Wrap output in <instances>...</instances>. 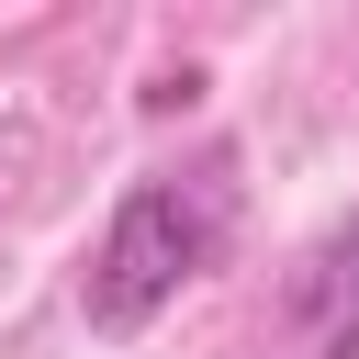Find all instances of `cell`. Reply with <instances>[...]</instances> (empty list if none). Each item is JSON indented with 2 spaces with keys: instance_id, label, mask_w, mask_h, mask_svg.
<instances>
[{
  "instance_id": "obj_1",
  "label": "cell",
  "mask_w": 359,
  "mask_h": 359,
  "mask_svg": "<svg viewBox=\"0 0 359 359\" xmlns=\"http://www.w3.org/2000/svg\"><path fill=\"white\" fill-rule=\"evenodd\" d=\"M236 236V168L202 157V168H157L112 202L101 247H90V280H79V314L90 337H146Z\"/></svg>"
},
{
  "instance_id": "obj_2",
  "label": "cell",
  "mask_w": 359,
  "mask_h": 359,
  "mask_svg": "<svg viewBox=\"0 0 359 359\" xmlns=\"http://www.w3.org/2000/svg\"><path fill=\"white\" fill-rule=\"evenodd\" d=\"M280 359H359V213H337L280 280Z\"/></svg>"
}]
</instances>
